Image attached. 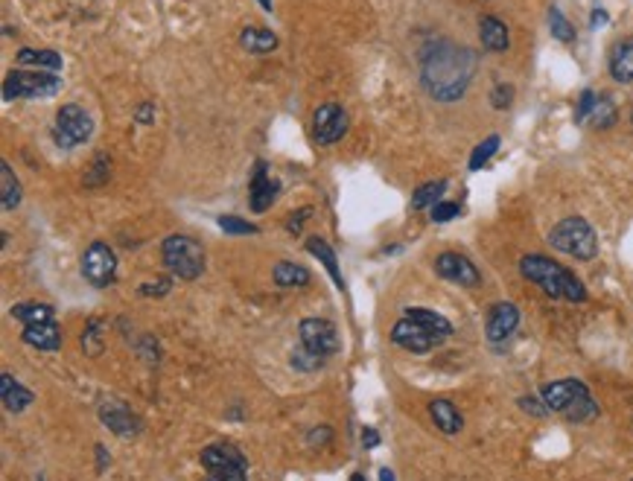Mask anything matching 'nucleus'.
I'll return each mask as SVG.
<instances>
[{
  "instance_id": "42",
  "label": "nucleus",
  "mask_w": 633,
  "mask_h": 481,
  "mask_svg": "<svg viewBox=\"0 0 633 481\" xmlns=\"http://www.w3.org/2000/svg\"><path fill=\"white\" fill-rule=\"evenodd\" d=\"M362 444H365L368 449L379 446V435H377V429H374V426H365V432H362Z\"/></svg>"
},
{
  "instance_id": "34",
  "label": "nucleus",
  "mask_w": 633,
  "mask_h": 481,
  "mask_svg": "<svg viewBox=\"0 0 633 481\" xmlns=\"http://www.w3.org/2000/svg\"><path fill=\"white\" fill-rule=\"evenodd\" d=\"M292 365L298 371H319L321 365H324V357H319V353H312V350H307L301 344V348L292 353Z\"/></svg>"
},
{
  "instance_id": "23",
  "label": "nucleus",
  "mask_w": 633,
  "mask_h": 481,
  "mask_svg": "<svg viewBox=\"0 0 633 481\" xmlns=\"http://www.w3.org/2000/svg\"><path fill=\"white\" fill-rule=\"evenodd\" d=\"M406 318L424 324V327H426L429 333H435L441 341H447V339L452 336V324H450L444 316H441V312H432V309H424V307H409V309H406Z\"/></svg>"
},
{
  "instance_id": "13",
  "label": "nucleus",
  "mask_w": 633,
  "mask_h": 481,
  "mask_svg": "<svg viewBox=\"0 0 633 481\" xmlns=\"http://www.w3.org/2000/svg\"><path fill=\"white\" fill-rule=\"evenodd\" d=\"M435 271L444 280H452V284H459V286H479L482 284V275H479V269L470 263L464 254H456V251H444L438 260H435Z\"/></svg>"
},
{
  "instance_id": "49",
  "label": "nucleus",
  "mask_w": 633,
  "mask_h": 481,
  "mask_svg": "<svg viewBox=\"0 0 633 481\" xmlns=\"http://www.w3.org/2000/svg\"><path fill=\"white\" fill-rule=\"evenodd\" d=\"M630 120H633V117H630Z\"/></svg>"
},
{
  "instance_id": "2",
  "label": "nucleus",
  "mask_w": 633,
  "mask_h": 481,
  "mask_svg": "<svg viewBox=\"0 0 633 481\" xmlns=\"http://www.w3.org/2000/svg\"><path fill=\"white\" fill-rule=\"evenodd\" d=\"M520 275L529 280V284H537L548 298H564L572 303L587 301V289L578 280L572 271L564 269L561 263L548 260L543 254H525L520 260Z\"/></svg>"
},
{
  "instance_id": "36",
  "label": "nucleus",
  "mask_w": 633,
  "mask_h": 481,
  "mask_svg": "<svg viewBox=\"0 0 633 481\" xmlns=\"http://www.w3.org/2000/svg\"><path fill=\"white\" fill-rule=\"evenodd\" d=\"M596 100H598L596 91H584L581 93V100H578V106H575V123H587L589 111H593V106H596Z\"/></svg>"
},
{
  "instance_id": "8",
  "label": "nucleus",
  "mask_w": 633,
  "mask_h": 481,
  "mask_svg": "<svg viewBox=\"0 0 633 481\" xmlns=\"http://www.w3.org/2000/svg\"><path fill=\"white\" fill-rule=\"evenodd\" d=\"M93 132V123L88 117V111L82 106H61L56 114V125H53V140H56L61 149H73V146L85 143Z\"/></svg>"
},
{
  "instance_id": "15",
  "label": "nucleus",
  "mask_w": 633,
  "mask_h": 481,
  "mask_svg": "<svg viewBox=\"0 0 633 481\" xmlns=\"http://www.w3.org/2000/svg\"><path fill=\"white\" fill-rule=\"evenodd\" d=\"M280 193V184L272 179L269 170H266V164H257L255 166V172H251V187H248V202H251V211L255 213H263V211H269L272 202L278 198Z\"/></svg>"
},
{
  "instance_id": "3",
  "label": "nucleus",
  "mask_w": 633,
  "mask_h": 481,
  "mask_svg": "<svg viewBox=\"0 0 633 481\" xmlns=\"http://www.w3.org/2000/svg\"><path fill=\"white\" fill-rule=\"evenodd\" d=\"M543 405L548 412L564 414L566 421L587 423L598 414L596 400L589 397V389L581 380H557L543 389Z\"/></svg>"
},
{
  "instance_id": "40",
  "label": "nucleus",
  "mask_w": 633,
  "mask_h": 481,
  "mask_svg": "<svg viewBox=\"0 0 633 481\" xmlns=\"http://www.w3.org/2000/svg\"><path fill=\"white\" fill-rule=\"evenodd\" d=\"M312 211H310V207H304V211H298V213H292V219H289V231H295V234H298L301 231V225H304V219H307Z\"/></svg>"
},
{
  "instance_id": "33",
  "label": "nucleus",
  "mask_w": 633,
  "mask_h": 481,
  "mask_svg": "<svg viewBox=\"0 0 633 481\" xmlns=\"http://www.w3.org/2000/svg\"><path fill=\"white\" fill-rule=\"evenodd\" d=\"M219 228H223L225 234H234V236L257 234V225H251V222H246V219H239V216H219Z\"/></svg>"
},
{
  "instance_id": "43",
  "label": "nucleus",
  "mask_w": 633,
  "mask_h": 481,
  "mask_svg": "<svg viewBox=\"0 0 633 481\" xmlns=\"http://www.w3.org/2000/svg\"><path fill=\"white\" fill-rule=\"evenodd\" d=\"M330 441V429L321 426V432H310V444H324Z\"/></svg>"
},
{
  "instance_id": "46",
  "label": "nucleus",
  "mask_w": 633,
  "mask_h": 481,
  "mask_svg": "<svg viewBox=\"0 0 633 481\" xmlns=\"http://www.w3.org/2000/svg\"><path fill=\"white\" fill-rule=\"evenodd\" d=\"M379 481H394V473L392 469H379Z\"/></svg>"
},
{
  "instance_id": "26",
  "label": "nucleus",
  "mask_w": 633,
  "mask_h": 481,
  "mask_svg": "<svg viewBox=\"0 0 633 481\" xmlns=\"http://www.w3.org/2000/svg\"><path fill=\"white\" fill-rule=\"evenodd\" d=\"M12 316L18 321H24V327H29V324H47L53 321V307L50 303H36V301H29V303H18V307H12Z\"/></svg>"
},
{
  "instance_id": "22",
  "label": "nucleus",
  "mask_w": 633,
  "mask_h": 481,
  "mask_svg": "<svg viewBox=\"0 0 633 481\" xmlns=\"http://www.w3.org/2000/svg\"><path fill=\"white\" fill-rule=\"evenodd\" d=\"M239 44L248 50V53L263 56V53H272L278 47V36L272 29H263V27H246L239 33Z\"/></svg>"
},
{
  "instance_id": "6",
  "label": "nucleus",
  "mask_w": 633,
  "mask_h": 481,
  "mask_svg": "<svg viewBox=\"0 0 633 481\" xmlns=\"http://www.w3.org/2000/svg\"><path fill=\"white\" fill-rule=\"evenodd\" d=\"M205 481H248V464L237 446L214 444L202 453Z\"/></svg>"
},
{
  "instance_id": "45",
  "label": "nucleus",
  "mask_w": 633,
  "mask_h": 481,
  "mask_svg": "<svg viewBox=\"0 0 633 481\" xmlns=\"http://www.w3.org/2000/svg\"><path fill=\"white\" fill-rule=\"evenodd\" d=\"M589 24H593V27L607 24V12H605V9H596V12H593V20H589Z\"/></svg>"
},
{
  "instance_id": "14",
  "label": "nucleus",
  "mask_w": 633,
  "mask_h": 481,
  "mask_svg": "<svg viewBox=\"0 0 633 481\" xmlns=\"http://www.w3.org/2000/svg\"><path fill=\"white\" fill-rule=\"evenodd\" d=\"M520 327V309H516V303H493L488 309V321H484V336L488 341L499 344L508 336H514V330Z\"/></svg>"
},
{
  "instance_id": "18",
  "label": "nucleus",
  "mask_w": 633,
  "mask_h": 481,
  "mask_svg": "<svg viewBox=\"0 0 633 481\" xmlns=\"http://www.w3.org/2000/svg\"><path fill=\"white\" fill-rule=\"evenodd\" d=\"M610 76L616 82H633V38H621L610 50Z\"/></svg>"
},
{
  "instance_id": "4",
  "label": "nucleus",
  "mask_w": 633,
  "mask_h": 481,
  "mask_svg": "<svg viewBox=\"0 0 633 481\" xmlns=\"http://www.w3.org/2000/svg\"><path fill=\"white\" fill-rule=\"evenodd\" d=\"M548 243H552V248L564 251V254L575 260H593L598 254V236L593 231V225L581 216L561 219V222L548 231Z\"/></svg>"
},
{
  "instance_id": "9",
  "label": "nucleus",
  "mask_w": 633,
  "mask_h": 481,
  "mask_svg": "<svg viewBox=\"0 0 633 481\" xmlns=\"http://www.w3.org/2000/svg\"><path fill=\"white\" fill-rule=\"evenodd\" d=\"M82 277L88 280L93 289H105L118 277V257L105 243H93L85 254H82Z\"/></svg>"
},
{
  "instance_id": "7",
  "label": "nucleus",
  "mask_w": 633,
  "mask_h": 481,
  "mask_svg": "<svg viewBox=\"0 0 633 481\" xmlns=\"http://www.w3.org/2000/svg\"><path fill=\"white\" fill-rule=\"evenodd\" d=\"M61 88V79L56 73H41V70H12L4 79V100H38V97H53Z\"/></svg>"
},
{
  "instance_id": "28",
  "label": "nucleus",
  "mask_w": 633,
  "mask_h": 481,
  "mask_svg": "<svg viewBox=\"0 0 633 481\" xmlns=\"http://www.w3.org/2000/svg\"><path fill=\"white\" fill-rule=\"evenodd\" d=\"M20 65H33V68H47V70H61V56L53 53V50H20L18 53Z\"/></svg>"
},
{
  "instance_id": "24",
  "label": "nucleus",
  "mask_w": 633,
  "mask_h": 481,
  "mask_svg": "<svg viewBox=\"0 0 633 481\" xmlns=\"http://www.w3.org/2000/svg\"><path fill=\"white\" fill-rule=\"evenodd\" d=\"M307 251L312 257H319L321 260V266L327 269V275L333 277V284L339 286V289H345V277H342V271H339V263H336V254H333V248L324 243V239H319V236H312V239H307Z\"/></svg>"
},
{
  "instance_id": "20",
  "label": "nucleus",
  "mask_w": 633,
  "mask_h": 481,
  "mask_svg": "<svg viewBox=\"0 0 633 481\" xmlns=\"http://www.w3.org/2000/svg\"><path fill=\"white\" fill-rule=\"evenodd\" d=\"M429 417L435 421V426L444 435H456V432H461V426H464L461 412L450 400H432L429 403Z\"/></svg>"
},
{
  "instance_id": "37",
  "label": "nucleus",
  "mask_w": 633,
  "mask_h": 481,
  "mask_svg": "<svg viewBox=\"0 0 633 481\" xmlns=\"http://www.w3.org/2000/svg\"><path fill=\"white\" fill-rule=\"evenodd\" d=\"M100 327H102L100 321H91V324H88V330H85V336H82V344H85V348H88L91 357H100V350H102L100 336H97Z\"/></svg>"
},
{
  "instance_id": "31",
  "label": "nucleus",
  "mask_w": 633,
  "mask_h": 481,
  "mask_svg": "<svg viewBox=\"0 0 633 481\" xmlns=\"http://www.w3.org/2000/svg\"><path fill=\"white\" fill-rule=\"evenodd\" d=\"M548 27H552V36H555L557 41H564V44H569V41L575 38V27L569 24L566 15H564L557 6L548 9Z\"/></svg>"
},
{
  "instance_id": "5",
  "label": "nucleus",
  "mask_w": 633,
  "mask_h": 481,
  "mask_svg": "<svg viewBox=\"0 0 633 481\" xmlns=\"http://www.w3.org/2000/svg\"><path fill=\"white\" fill-rule=\"evenodd\" d=\"M164 266L182 280H196L205 271V251L190 236H170L164 243Z\"/></svg>"
},
{
  "instance_id": "12",
  "label": "nucleus",
  "mask_w": 633,
  "mask_h": 481,
  "mask_svg": "<svg viewBox=\"0 0 633 481\" xmlns=\"http://www.w3.org/2000/svg\"><path fill=\"white\" fill-rule=\"evenodd\" d=\"M301 344L319 357H330V353L339 350V333L330 321L324 318H304L301 321Z\"/></svg>"
},
{
  "instance_id": "19",
  "label": "nucleus",
  "mask_w": 633,
  "mask_h": 481,
  "mask_svg": "<svg viewBox=\"0 0 633 481\" xmlns=\"http://www.w3.org/2000/svg\"><path fill=\"white\" fill-rule=\"evenodd\" d=\"M24 341L36 350H59L61 348V330L53 321L29 324V327H24Z\"/></svg>"
},
{
  "instance_id": "47",
  "label": "nucleus",
  "mask_w": 633,
  "mask_h": 481,
  "mask_svg": "<svg viewBox=\"0 0 633 481\" xmlns=\"http://www.w3.org/2000/svg\"><path fill=\"white\" fill-rule=\"evenodd\" d=\"M257 4L266 9V12H272V0H257Z\"/></svg>"
},
{
  "instance_id": "1",
  "label": "nucleus",
  "mask_w": 633,
  "mask_h": 481,
  "mask_svg": "<svg viewBox=\"0 0 633 481\" xmlns=\"http://www.w3.org/2000/svg\"><path fill=\"white\" fill-rule=\"evenodd\" d=\"M473 76H476V56L473 50L456 44V41H435L420 61V79L432 100L456 102L467 93Z\"/></svg>"
},
{
  "instance_id": "17",
  "label": "nucleus",
  "mask_w": 633,
  "mask_h": 481,
  "mask_svg": "<svg viewBox=\"0 0 633 481\" xmlns=\"http://www.w3.org/2000/svg\"><path fill=\"white\" fill-rule=\"evenodd\" d=\"M479 38H482V47L491 50V53H502V50H508V44H511L508 27L493 15H484L479 20Z\"/></svg>"
},
{
  "instance_id": "16",
  "label": "nucleus",
  "mask_w": 633,
  "mask_h": 481,
  "mask_svg": "<svg viewBox=\"0 0 633 481\" xmlns=\"http://www.w3.org/2000/svg\"><path fill=\"white\" fill-rule=\"evenodd\" d=\"M100 417H102V423L120 437H132L141 432V421H137V417L118 400H105L100 405Z\"/></svg>"
},
{
  "instance_id": "44",
  "label": "nucleus",
  "mask_w": 633,
  "mask_h": 481,
  "mask_svg": "<svg viewBox=\"0 0 633 481\" xmlns=\"http://www.w3.org/2000/svg\"><path fill=\"white\" fill-rule=\"evenodd\" d=\"M155 117V108L152 106H143L141 111H137V123H150Z\"/></svg>"
},
{
  "instance_id": "38",
  "label": "nucleus",
  "mask_w": 633,
  "mask_h": 481,
  "mask_svg": "<svg viewBox=\"0 0 633 481\" xmlns=\"http://www.w3.org/2000/svg\"><path fill=\"white\" fill-rule=\"evenodd\" d=\"M511 100H514V88L511 85H497V88H493V93H491L493 108H499V111L511 108Z\"/></svg>"
},
{
  "instance_id": "48",
  "label": "nucleus",
  "mask_w": 633,
  "mask_h": 481,
  "mask_svg": "<svg viewBox=\"0 0 633 481\" xmlns=\"http://www.w3.org/2000/svg\"><path fill=\"white\" fill-rule=\"evenodd\" d=\"M351 481H365V476H362V473H353V476H351Z\"/></svg>"
},
{
  "instance_id": "39",
  "label": "nucleus",
  "mask_w": 633,
  "mask_h": 481,
  "mask_svg": "<svg viewBox=\"0 0 633 481\" xmlns=\"http://www.w3.org/2000/svg\"><path fill=\"white\" fill-rule=\"evenodd\" d=\"M91 172H93V175H88L85 184H88V187L102 184L105 179H109V161H105V158H97V164H93V170H91Z\"/></svg>"
},
{
  "instance_id": "32",
  "label": "nucleus",
  "mask_w": 633,
  "mask_h": 481,
  "mask_svg": "<svg viewBox=\"0 0 633 481\" xmlns=\"http://www.w3.org/2000/svg\"><path fill=\"white\" fill-rule=\"evenodd\" d=\"M497 149H499V138H497V134H491L488 140H482L476 149H473V155H470V170H473V172L482 170V166L488 164L493 155H497Z\"/></svg>"
},
{
  "instance_id": "27",
  "label": "nucleus",
  "mask_w": 633,
  "mask_h": 481,
  "mask_svg": "<svg viewBox=\"0 0 633 481\" xmlns=\"http://www.w3.org/2000/svg\"><path fill=\"white\" fill-rule=\"evenodd\" d=\"M0 190H4V211H15V207L20 204V184L15 179L12 166H9L6 161L0 164Z\"/></svg>"
},
{
  "instance_id": "35",
  "label": "nucleus",
  "mask_w": 633,
  "mask_h": 481,
  "mask_svg": "<svg viewBox=\"0 0 633 481\" xmlns=\"http://www.w3.org/2000/svg\"><path fill=\"white\" fill-rule=\"evenodd\" d=\"M461 213V204L456 202H438L435 207H432V222H452V219H459Z\"/></svg>"
},
{
  "instance_id": "11",
  "label": "nucleus",
  "mask_w": 633,
  "mask_h": 481,
  "mask_svg": "<svg viewBox=\"0 0 633 481\" xmlns=\"http://www.w3.org/2000/svg\"><path fill=\"white\" fill-rule=\"evenodd\" d=\"M392 341L397 344V348L409 350V353H429L432 348H438L441 344V339L435 336V333H429L424 324L411 321L406 316L392 327Z\"/></svg>"
},
{
  "instance_id": "10",
  "label": "nucleus",
  "mask_w": 633,
  "mask_h": 481,
  "mask_svg": "<svg viewBox=\"0 0 633 481\" xmlns=\"http://www.w3.org/2000/svg\"><path fill=\"white\" fill-rule=\"evenodd\" d=\"M312 134L321 146H330L347 134V111L339 102H324L312 114Z\"/></svg>"
},
{
  "instance_id": "29",
  "label": "nucleus",
  "mask_w": 633,
  "mask_h": 481,
  "mask_svg": "<svg viewBox=\"0 0 633 481\" xmlns=\"http://www.w3.org/2000/svg\"><path fill=\"white\" fill-rule=\"evenodd\" d=\"M447 190V181H429L424 187H418L415 198H411V207L415 211H424V207H435L441 202V196Z\"/></svg>"
},
{
  "instance_id": "41",
  "label": "nucleus",
  "mask_w": 633,
  "mask_h": 481,
  "mask_svg": "<svg viewBox=\"0 0 633 481\" xmlns=\"http://www.w3.org/2000/svg\"><path fill=\"white\" fill-rule=\"evenodd\" d=\"M520 405H523V409L525 412H532V414H537V417H543L548 409H540V403H537V400H532V397H523V400H520Z\"/></svg>"
},
{
  "instance_id": "21",
  "label": "nucleus",
  "mask_w": 633,
  "mask_h": 481,
  "mask_svg": "<svg viewBox=\"0 0 633 481\" xmlns=\"http://www.w3.org/2000/svg\"><path fill=\"white\" fill-rule=\"evenodd\" d=\"M0 400H4V405H6L9 412H24L27 405L36 400V397H33V391H29V389H24V385H20L15 376L4 373V380H0Z\"/></svg>"
},
{
  "instance_id": "30",
  "label": "nucleus",
  "mask_w": 633,
  "mask_h": 481,
  "mask_svg": "<svg viewBox=\"0 0 633 481\" xmlns=\"http://www.w3.org/2000/svg\"><path fill=\"white\" fill-rule=\"evenodd\" d=\"M587 123H593L596 129H610V125L616 123V106L610 102V97H598L593 111H589Z\"/></svg>"
},
{
  "instance_id": "25",
  "label": "nucleus",
  "mask_w": 633,
  "mask_h": 481,
  "mask_svg": "<svg viewBox=\"0 0 633 481\" xmlns=\"http://www.w3.org/2000/svg\"><path fill=\"white\" fill-rule=\"evenodd\" d=\"M274 284L280 289H298V286H307L310 284V271L298 266V263H278L274 266Z\"/></svg>"
}]
</instances>
